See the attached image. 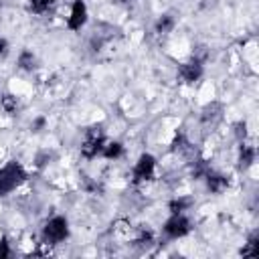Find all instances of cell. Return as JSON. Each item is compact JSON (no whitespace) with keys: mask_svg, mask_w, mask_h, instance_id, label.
Returning a JSON list of instances; mask_svg holds the SVG:
<instances>
[{"mask_svg":"<svg viewBox=\"0 0 259 259\" xmlns=\"http://www.w3.org/2000/svg\"><path fill=\"white\" fill-rule=\"evenodd\" d=\"M105 146V138H103V132H101V125H93L87 130L85 134V142L81 146V154L85 158H95L97 154H101Z\"/></svg>","mask_w":259,"mask_h":259,"instance_id":"obj_1","label":"cell"},{"mask_svg":"<svg viewBox=\"0 0 259 259\" xmlns=\"http://www.w3.org/2000/svg\"><path fill=\"white\" fill-rule=\"evenodd\" d=\"M67 235H69V225H67V219H63V217L51 219V221L45 225V229H42V239H45L47 243H51V245L65 241Z\"/></svg>","mask_w":259,"mask_h":259,"instance_id":"obj_2","label":"cell"},{"mask_svg":"<svg viewBox=\"0 0 259 259\" xmlns=\"http://www.w3.org/2000/svg\"><path fill=\"white\" fill-rule=\"evenodd\" d=\"M22 180H24V170H22V166L16 164V162L8 164V166L0 172V194L10 192V190H12L14 186H18Z\"/></svg>","mask_w":259,"mask_h":259,"instance_id":"obj_3","label":"cell"},{"mask_svg":"<svg viewBox=\"0 0 259 259\" xmlns=\"http://www.w3.org/2000/svg\"><path fill=\"white\" fill-rule=\"evenodd\" d=\"M188 231H190V221H188L182 212H172V217H170V219L166 221V225H164V233H166L170 239L184 237Z\"/></svg>","mask_w":259,"mask_h":259,"instance_id":"obj_4","label":"cell"},{"mask_svg":"<svg viewBox=\"0 0 259 259\" xmlns=\"http://www.w3.org/2000/svg\"><path fill=\"white\" fill-rule=\"evenodd\" d=\"M154 168H156V160L150 154H142L138 164L134 166V182H142V180H152L154 176Z\"/></svg>","mask_w":259,"mask_h":259,"instance_id":"obj_5","label":"cell"},{"mask_svg":"<svg viewBox=\"0 0 259 259\" xmlns=\"http://www.w3.org/2000/svg\"><path fill=\"white\" fill-rule=\"evenodd\" d=\"M87 20V6L83 0H75L73 8H71V16H69V28L71 30H79Z\"/></svg>","mask_w":259,"mask_h":259,"instance_id":"obj_6","label":"cell"},{"mask_svg":"<svg viewBox=\"0 0 259 259\" xmlns=\"http://www.w3.org/2000/svg\"><path fill=\"white\" fill-rule=\"evenodd\" d=\"M178 75L182 77V81H186V83H194V81H198L200 75H202V63L196 61V59H192V61L180 65Z\"/></svg>","mask_w":259,"mask_h":259,"instance_id":"obj_7","label":"cell"},{"mask_svg":"<svg viewBox=\"0 0 259 259\" xmlns=\"http://www.w3.org/2000/svg\"><path fill=\"white\" fill-rule=\"evenodd\" d=\"M221 117H223V105L217 103V101H214V103H208V105L202 109V123H204V125H208V123L214 125Z\"/></svg>","mask_w":259,"mask_h":259,"instance_id":"obj_8","label":"cell"},{"mask_svg":"<svg viewBox=\"0 0 259 259\" xmlns=\"http://www.w3.org/2000/svg\"><path fill=\"white\" fill-rule=\"evenodd\" d=\"M204 178H206V186H208L210 192H223V190L229 186V180H227L225 176L214 174V172H210V170L204 174Z\"/></svg>","mask_w":259,"mask_h":259,"instance_id":"obj_9","label":"cell"},{"mask_svg":"<svg viewBox=\"0 0 259 259\" xmlns=\"http://www.w3.org/2000/svg\"><path fill=\"white\" fill-rule=\"evenodd\" d=\"M241 255L243 257H259V235L255 233L249 241H247V245L241 249Z\"/></svg>","mask_w":259,"mask_h":259,"instance_id":"obj_10","label":"cell"},{"mask_svg":"<svg viewBox=\"0 0 259 259\" xmlns=\"http://www.w3.org/2000/svg\"><path fill=\"white\" fill-rule=\"evenodd\" d=\"M255 160V150L251 146H241V154H239V168H249Z\"/></svg>","mask_w":259,"mask_h":259,"instance_id":"obj_11","label":"cell"},{"mask_svg":"<svg viewBox=\"0 0 259 259\" xmlns=\"http://www.w3.org/2000/svg\"><path fill=\"white\" fill-rule=\"evenodd\" d=\"M172 26H174V18H172L170 14H164V16H160L158 22H156V32H158V34H166V32L172 30Z\"/></svg>","mask_w":259,"mask_h":259,"instance_id":"obj_12","label":"cell"},{"mask_svg":"<svg viewBox=\"0 0 259 259\" xmlns=\"http://www.w3.org/2000/svg\"><path fill=\"white\" fill-rule=\"evenodd\" d=\"M121 144L119 142H109L107 146H103V150H101V154L107 158V160H113V158H119L121 156Z\"/></svg>","mask_w":259,"mask_h":259,"instance_id":"obj_13","label":"cell"},{"mask_svg":"<svg viewBox=\"0 0 259 259\" xmlns=\"http://www.w3.org/2000/svg\"><path fill=\"white\" fill-rule=\"evenodd\" d=\"M190 204H192V198H176V200H170L168 208H170V212H182Z\"/></svg>","mask_w":259,"mask_h":259,"instance_id":"obj_14","label":"cell"},{"mask_svg":"<svg viewBox=\"0 0 259 259\" xmlns=\"http://www.w3.org/2000/svg\"><path fill=\"white\" fill-rule=\"evenodd\" d=\"M18 65H20V69H32L34 67V57H32V53H28V51H24L22 55H20V59H18Z\"/></svg>","mask_w":259,"mask_h":259,"instance_id":"obj_15","label":"cell"},{"mask_svg":"<svg viewBox=\"0 0 259 259\" xmlns=\"http://www.w3.org/2000/svg\"><path fill=\"white\" fill-rule=\"evenodd\" d=\"M2 107H4L8 113H14V111H16V107H18L16 97H14V95H10V93H6V95L2 97Z\"/></svg>","mask_w":259,"mask_h":259,"instance_id":"obj_16","label":"cell"},{"mask_svg":"<svg viewBox=\"0 0 259 259\" xmlns=\"http://www.w3.org/2000/svg\"><path fill=\"white\" fill-rule=\"evenodd\" d=\"M53 2H55V0H30L28 8H30L32 12H45Z\"/></svg>","mask_w":259,"mask_h":259,"instance_id":"obj_17","label":"cell"},{"mask_svg":"<svg viewBox=\"0 0 259 259\" xmlns=\"http://www.w3.org/2000/svg\"><path fill=\"white\" fill-rule=\"evenodd\" d=\"M8 255H10V249H8V243H6L4 239H2V241H0V259H6Z\"/></svg>","mask_w":259,"mask_h":259,"instance_id":"obj_18","label":"cell"},{"mask_svg":"<svg viewBox=\"0 0 259 259\" xmlns=\"http://www.w3.org/2000/svg\"><path fill=\"white\" fill-rule=\"evenodd\" d=\"M237 136H239V140L247 136V132H245V123H237Z\"/></svg>","mask_w":259,"mask_h":259,"instance_id":"obj_19","label":"cell"},{"mask_svg":"<svg viewBox=\"0 0 259 259\" xmlns=\"http://www.w3.org/2000/svg\"><path fill=\"white\" fill-rule=\"evenodd\" d=\"M42 125H45V119H42V117H38V119L32 123V130H34V132H38V127H42Z\"/></svg>","mask_w":259,"mask_h":259,"instance_id":"obj_20","label":"cell"},{"mask_svg":"<svg viewBox=\"0 0 259 259\" xmlns=\"http://www.w3.org/2000/svg\"><path fill=\"white\" fill-rule=\"evenodd\" d=\"M4 53H6V40L0 38V55H4Z\"/></svg>","mask_w":259,"mask_h":259,"instance_id":"obj_21","label":"cell"}]
</instances>
